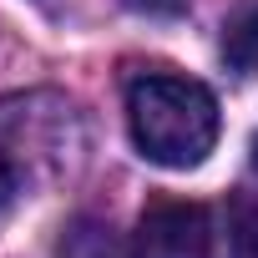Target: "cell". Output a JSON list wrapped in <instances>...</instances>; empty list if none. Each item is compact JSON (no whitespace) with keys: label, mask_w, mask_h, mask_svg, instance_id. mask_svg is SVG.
<instances>
[{"label":"cell","mask_w":258,"mask_h":258,"mask_svg":"<svg viewBox=\"0 0 258 258\" xmlns=\"http://www.w3.org/2000/svg\"><path fill=\"white\" fill-rule=\"evenodd\" d=\"M223 61H228V71H238V76H253V71H258V0L243 6V11L223 26Z\"/></svg>","instance_id":"obj_4"},{"label":"cell","mask_w":258,"mask_h":258,"mask_svg":"<svg viewBox=\"0 0 258 258\" xmlns=\"http://www.w3.org/2000/svg\"><path fill=\"white\" fill-rule=\"evenodd\" d=\"M61 258H121V253H116L111 228H101V223L81 218V223L61 238Z\"/></svg>","instance_id":"obj_5"},{"label":"cell","mask_w":258,"mask_h":258,"mask_svg":"<svg viewBox=\"0 0 258 258\" xmlns=\"http://www.w3.org/2000/svg\"><path fill=\"white\" fill-rule=\"evenodd\" d=\"M213 223L198 203H152L137 218L132 258H208Z\"/></svg>","instance_id":"obj_3"},{"label":"cell","mask_w":258,"mask_h":258,"mask_svg":"<svg viewBox=\"0 0 258 258\" xmlns=\"http://www.w3.org/2000/svg\"><path fill=\"white\" fill-rule=\"evenodd\" d=\"M253 167H258V137H253Z\"/></svg>","instance_id":"obj_9"},{"label":"cell","mask_w":258,"mask_h":258,"mask_svg":"<svg viewBox=\"0 0 258 258\" xmlns=\"http://www.w3.org/2000/svg\"><path fill=\"white\" fill-rule=\"evenodd\" d=\"M126 126L147 162L198 167L218 142V96L177 71H142L126 86Z\"/></svg>","instance_id":"obj_1"},{"label":"cell","mask_w":258,"mask_h":258,"mask_svg":"<svg viewBox=\"0 0 258 258\" xmlns=\"http://www.w3.org/2000/svg\"><path fill=\"white\" fill-rule=\"evenodd\" d=\"M233 258H258V203L243 208L233 223Z\"/></svg>","instance_id":"obj_6"},{"label":"cell","mask_w":258,"mask_h":258,"mask_svg":"<svg viewBox=\"0 0 258 258\" xmlns=\"http://www.w3.org/2000/svg\"><path fill=\"white\" fill-rule=\"evenodd\" d=\"M86 121L61 91H11L0 96V162L16 187H46L81 167Z\"/></svg>","instance_id":"obj_2"},{"label":"cell","mask_w":258,"mask_h":258,"mask_svg":"<svg viewBox=\"0 0 258 258\" xmlns=\"http://www.w3.org/2000/svg\"><path fill=\"white\" fill-rule=\"evenodd\" d=\"M132 11H147V16H172V11H182L187 0H126Z\"/></svg>","instance_id":"obj_7"},{"label":"cell","mask_w":258,"mask_h":258,"mask_svg":"<svg viewBox=\"0 0 258 258\" xmlns=\"http://www.w3.org/2000/svg\"><path fill=\"white\" fill-rule=\"evenodd\" d=\"M11 198H16V177H11V167L0 162V213L11 208Z\"/></svg>","instance_id":"obj_8"}]
</instances>
